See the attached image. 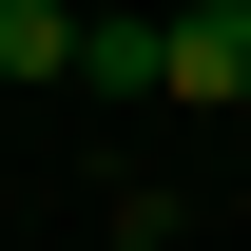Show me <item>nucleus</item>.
Listing matches in <instances>:
<instances>
[{"mask_svg": "<svg viewBox=\"0 0 251 251\" xmlns=\"http://www.w3.org/2000/svg\"><path fill=\"white\" fill-rule=\"evenodd\" d=\"M39 77H77V0H0V97H39Z\"/></svg>", "mask_w": 251, "mask_h": 251, "instance_id": "3", "label": "nucleus"}, {"mask_svg": "<svg viewBox=\"0 0 251 251\" xmlns=\"http://www.w3.org/2000/svg\"><path fill=\"white\" fill-rule=\"evenodd\" d=\"M77 77L97 97H174V20H77Z\"/></svg>", "mask_w": 251, "mask_h": 251, "instance_id": "2", "label": "nucleus"}, {"mask_svg": "<svg viewBox=\"0 0 251 251\" xmlns=\"http://www.w3.org/2000/svg\"><path fill=\"white\" fill-rule=\"evenodd\" d=\"M174 97H193V116L251 97V0H193V20H174Z\"/></svg>", "mask_w": 251, "mask_h": 251, "instance_id": "1", "label": "nucleus"}]
</instances>
